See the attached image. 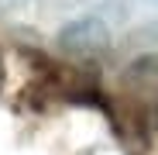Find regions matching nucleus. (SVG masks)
Instances as JSON below:
<instances>
[{"label":"nucleus","mask_w":158,"mask_h":155,"mask_svg":"<svg viewBox=\"0 0 158 155\" xmlns=\"http://www.w3.org/2000/svg\"><path fill=\"white\" fill-rule=\"evenodd\" d=\"M10 4H17V0H10Z\"/></svg>","instance_id":"7ed1b4c3"},{"label":"nucleus","mask_w":158,"mask_h":155,"mask_svg":"<svg viewBox=\"0 0 158 155\" xmlns=\"http://www.w3.org/2000/svg\"><path fill=\"white\" fill-rule=\"evenodd\" d=\"M0 86H4V66H0Z\"/></svg>","instance_id":"f03ea898"},{"label":"nucleus","mask_w":158,"mask_h":155,"mask_svg":"<svg viewBox=\"0 0 158 155\" xmlns=\"http://www.w3.org/2000/svg\"><path fill=\"white\" fill-rule=\"evenodd\" d=\"M62 41H72V48H96L107 41V31H103V24L96 17H86V21H76L62 35Z\"/></svg>","instance_id":"f257e3e1"}]
</instances>
